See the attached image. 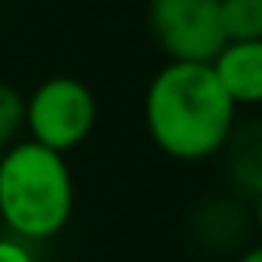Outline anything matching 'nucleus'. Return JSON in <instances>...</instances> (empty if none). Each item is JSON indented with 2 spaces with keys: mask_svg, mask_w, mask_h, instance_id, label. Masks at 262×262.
<instances>
[{
  "mask_svg": "<svg viewBox=\"0 0 262 262\" xmlns=\"http://www.w3.org/2000/svg\"><path fill=\"white\" fill-rule=\"evenodd\" d=\"M22 129H25V96L10 83H0V151L10 148Z\"/></svg>",
  "mask_w": 262,
  "mask_h": 262,
  "instance_id": "6e6552de",
  "label": "nucleus"
},
{
  "mask_svg": "<svg viewBox=\"0 0 262 262\" xmlns=\"http://www.w3.org/2000/svg\"><path fill=\"white\" fill-rule=\"evenodd\" d=\"M74 210L65 155L28 139L0 155V219L19 241L56 237Z\"/></svg>",
  "mask_w": 262,
  "mask_h": 262,
  "instance_id": "f03ea898",
  "label": "nucleus"
},
{
  "mask_svg": "<svg viewBox=\"0 0 262 262\" xmlns=\"http://www.w3.org/2000/svg\"><path fill=\"white\" fill-rule=\"evenodd\" d=\"M237 262H262V244H256V247H250Z\"/></svg>",
  "mask_w": 262,
  "mask_h": 262,
  "instance_id": "9d476101",
  "label": "nucleus"
},
{
  "mask_svg": "<svg viewBox=\"0 0 262 262\" xmlns=\"http://www.w3.org/2000/svg\"><path fill=\"white\" fill-rule=\"evenodd\" d=\"M96 117L99 105L93 90L71 74L47 77L25 99V129L34 142L59 155H68L71 148L86 142L96 126Z\"/></svg>",
  "mask_w": 262,
  "mask_h": 262,
  "instance_id": "7ed1b4c3",
  "label": "nucleus"
},
{
  "mask_svg": "<svg viewBox=\"0 0 262 262\" xmlns=\"http://www.w3.org/2000/svg\"><path fill=\"white\" fill-rule=\"evenodd\" d=\"M253 216H256V225H259V231H262V191L256 194V204H253Z\"/></svg>",
  "mask_w": 262,
  "mask_h": 262,
  "instance_id": "9b49d317",
  "label": "nucleus"
},
{
  "mask_svg": "<svg viewBox=\"0 0 262 262\" xmlns=\"http://www.w3.org/2000/svg\"><path fill=\"white\" fill-rule=\"evenodd\" d=\"M225 40H262V0H219Z\"/></svg>",
  "mask_w": 262,
  "mask_h": 262,
  "instance_id": "0eeeda50",
  "label": "nucleus"
},
{
  "mask_svg": "<svg viewBox=\"0 0 262 262\" xmlns=\"http://www.w3.org/2000/svg\"><path fill=\"white\" fill-rule=\"evenodd\" d=\"M237 105L210 62H167L145 90V129L173 161H207L234 129Z\"/></svg>",
  "mask_w": 262,
  "mask_h": 262,
  "instance_id": "f257e3e1",
  "label": "nucleus"
},
{
  "mask_svg": "<svg viewBox=\"0 0 262 262\" xmlns=\"http://www.w3.org/2000/svg\"><path fill=\"white\" fill-rule=\"evenodd\" d=\"M0 262H37L31 247L19 237H0Z\"/></svg>",
  "mask_w": 262,
  "mask_h": 262,
  "instance_id": "1a4fd4ad",
  "label": "nucleus"
},
{
  "mask_svg": "<svg viewBox=\"0 0 262 262\" xmlns=\"http://www.w3.org/2000/svg\"><path fill=\"white\" fill-rule=\"evenodd\" d=\"M228 148V173L237 188L259 194L262 191V123H250L247 129H231Z\"/></svg>",
  "mask_w": 262,
  "mask_h": 262,
  "instance_id": "423d86ee",
  "label": "nucleus"
},
{
  "mask_svg": "<svg viewBox=\"0 0 262 262\" xmlns=\"http://www.w3.org/2000/svg\"><path fill=\"white\" fill-rule=\"evenodd\" d=\"M145 19L170 62H213L228 43L219 0H148Z\"/></svg>",
  "mask_w": 262,
  "mask_h": 262,
  "instance_id": "20e7f679",
  "label": "nucleus"
},
{
  "mask_svg": "<svg viewBox=\"0 0 262 262\" xmlns=\"http://www.w3.org/2000/svg\"><path fill=\"white\" fill-rule=\"evenodd\" d=\"M210 65L237 108L262 105V40H228Z\"/></svg>",
  "mask_w": 262,
  "mask_h": 262,
  "instance_id": "39448f33",
  "label": "nucleus"
}]
</instances>
